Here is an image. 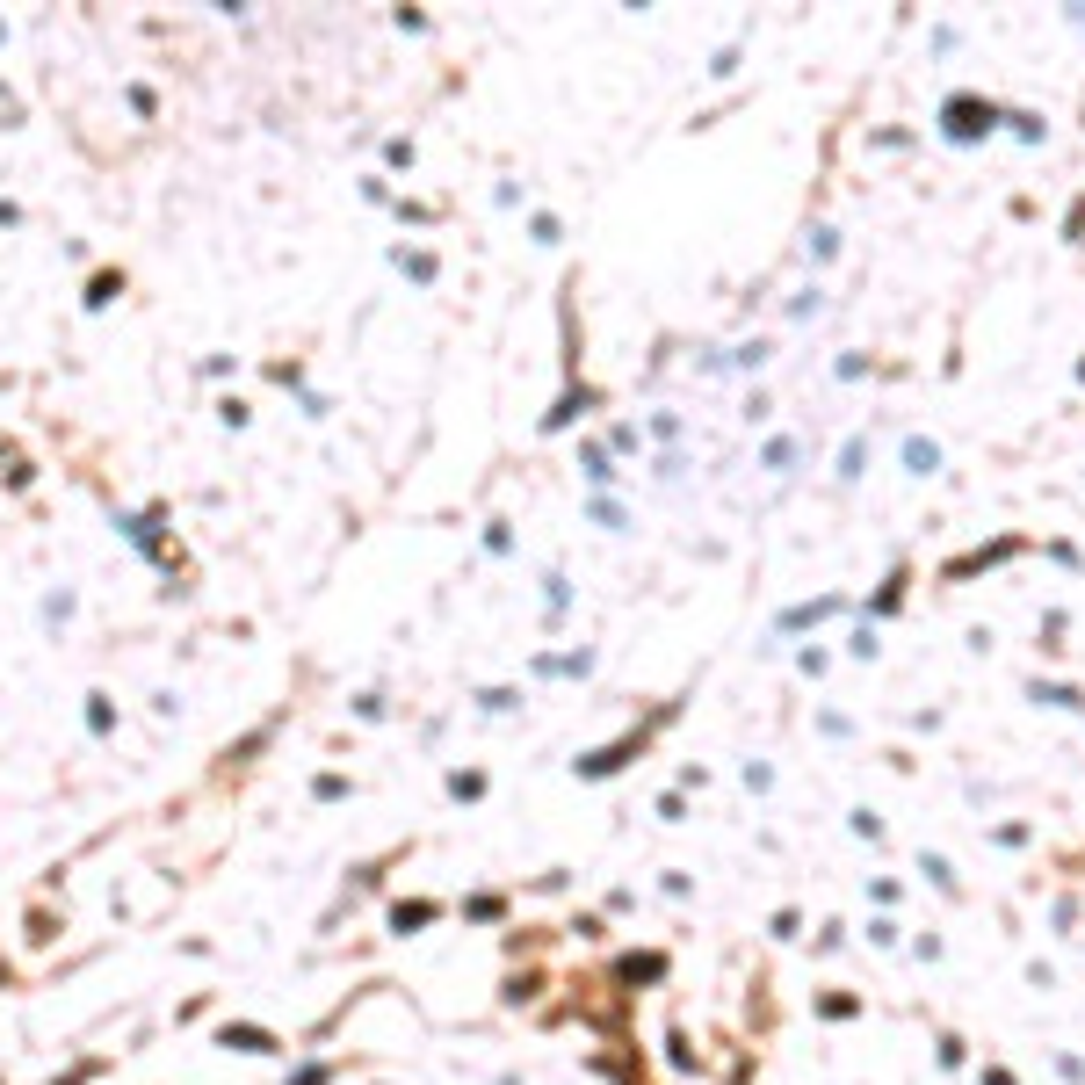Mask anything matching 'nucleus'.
I'll return each mask as SVG.
<instances>
[{"instance_id": "obj_26", "label": "nucleus", "mask_w": 1085, "mask_h": 1085, "mask_svg": "<svg viewBox=\"0 0 1085 1085\" xmlns=\"http://www.w3.org/2000/svg\"><path fill=\"white\" fill-rule=\"evenodd\" d=\"M80 1078H87V1071H73V1078H58V1085H80Z\"/></svg>"}, {"instance_id": "obj_23", "label": "nucleus", "mask_w": 1085, "mask_h": 1085, "mask_svg": "<svg viewBox=\"0 0 1085 1085\" xmlns=\"http://www.w3.org/2000/svg\"><path fill=\"white\" fill-rule=\"evenodd\" d=\"M485 550H492V557L514 550V529H507V521H485Z\"/></svg>"}, {"instance_id": "obj_16", "label": "nucleus", "mask_w": 1085, "mask_h": 1085, "mask_svg": "<svg viewBox=\"0 0 1085 1085\" xmlns=\"http://www.w3.org/2000/svg\"><path fill=\"white\" fill-rule=\"evenodd\" d=\"M579 463H586V478H594V485H608V478H615V471H608V449H601V442H579Z\"/></svg>"}, {"instance_id": "obj_21", "label": "nucleus", "mask_w": 1085, "mask_h": 1085, "mask_svg": "<svg viewBox=\"0 0 1085 1085\" xmlns=\"http://www.w3.org/2000/svg\"><path fill=\"white\" fill-rule=\"evenodd\" d=\"M29 941H37V948H51V941H58V919H51L44 905H37V912H29Z\"/></svg>"}, {"instance_id": "obj_4", "label": "nucleus", "mask_w": 1085, "mask_h": 1085, "mask_svg": "<svg viewBox=\"0 0 1085 1085\" xmlns=\"http://www.w3.org/2000/svg\"><path fill=\"white\" fill-rule=\"evenodd\" d=\"M80 702H87V709H80L87 738H116V695H109V688H87Z\"/></svg>"}, {"instance_id": "obj_25", "label": "nucleus", "mask_w": 1085, "mask_h": 1085, "mask_svg": "<svg viewBox=\"0 0 1085 1085\" xmlns=\"http://www.w3.org/2000/svg\"><path fill=\"white\" fill-rule=\"evenodd\" d=\"M15 225H22V203H15V196H0V232H15Z\"/></svg>"}, {"instance_id": "obj_13", "label": "nucleus", "mask_w": 1085, "mask_h": 1085, "mask_svg": "<svg viewBox=\"0 0 1085 1085\" xmlns=\"http://www.w3.org/2000/svg\"><path fill=\"white\" fill-rule=\"evenodd\" d=\"M449 796H456V803H478V796H485V774H478V767H449Z\"/></svg>"}, {"instance_id": "obj_5", "label": "nucleus", "mask_w": 1085, "mask_h": 1085, "mask_svg": "<svg viewBox=\"0 0 1085 1085\" xmlns=\"http://www.w3.org/2000/svg\"><path fill=\"white\" fill-rule=\"evenodd\" d=\"M37 615H44V630H66L73 615H80V594H73V586H51V594L37 601Z\"/></svg>"}, {"instance_id": "obj_9", "label": "nucleus", "mask_w": 1085, "mask_h": 1085, "mask_svg": "<svg viewBox=\"0 0 1085 1085\" xmlns=\"http://www.w3.org/2000/svg\"><path fill=\"white\" fill-rule=\"evenodd\" d=\"M348 709H355L362 724H384V717H391V695H384V688H362V695H348Z\"/></svg>"}, {"instance_id": "obj_24", "label": "nucleus", "mask_w": 1085, "mask_h": 1085, "mask_svg": "<svg viewBox=\"0 0 1085 1085\" xmlns=\"http://www.w3.org/2000/svg\"><path fill=\"white\" fill-rule=\"evenodd\" d=\"M290 1085H333V1064H304V1071H297Z\"/></svg>"}, {"instance_id": "obj_22", "label": "nucleus", "mask_w": 1085, "mask_h": 1085, "mask_svg": "<svg viewBox=\"0 0 1085 1085\" xmlns=\"http://www.w3.org/2000/svg\"><path fill=\"white\" fill-rule=\"evenodd\" d=\"M203 377H210V384H225V377H239V355H203Z\"/></svg>"}, {"instance_id": "obj_7", "label": "nucleus", "mask_w": 1085, "mask_h": 1085, "mask_svg": "<svg viewBox=\"0 0 1085 1085\" xmlns=\"http://www.w3.org/2000/svg\"><path fill=\"white\" fill-rule=\"evenodd\" d=\"M413 160H420V145H413L406 131H391V138H384V174H413Z\"/></svg>"}, {"instance_id": "obj_2", "label": "nucleus", "mask_w": 1085, "mask_h": 1085, "mask_svg": "<svg viewBox=\"0 0 1085 1085\" xmlns=\"http://www.w3.org/2000/svg\"><path fill=\"white\" fill-rule=\"evenodd\" d=\"M391 268L406 275V283H420V290H434V283H442V254H427V246H406V239L391 246Z\"/></svg>"}, {"instance_id": "obj_28", "label": "nucleus", "mask_w": 1085, "mask_h": 1085, "mask_svg": "<svg viewBox=\"0 0 1085 1085\" xmlns=\"http://www.w3.org/2000/svg\"><path fill=\"white\" fill-rule=\"evenodd\" d=\"M0 984H8V963H0Z\"/></svg>"}, {"instance_id": "obj_1", "label": "nucleus", "mask_w": 1085, "mask_h": 1085, "mask_svg": "<svg viewBox=\"0 0 1085 1085\" xmlns=\"http://www.w3.org/2000/svg\"><path fill=\"white\" fill-rule=\"evenodd\" d=\"M217 1042L239 1049V1057H283V1035L254 1028V1020H225V1028H217Z\"/></svg>"}, {"instance_id": "obj_12", "label": "nucleus", "mask_w": 1085, "mask_h": 1085, "mask_svg": "<svg viewBox=\"0 0 1085 1085\" xmlns=\"http://www.w3.org/2000/svg\"><path fill=\"white\" fill-rule=\"evenodd\" d=\"M123 109H131L138 123H152V116H160V95H152L145 80H131V87H123Z\"/></svg>"}, {"instance_id": "obj_3", "label": "nucleus", "mask_w": 1085, "mask_h": 1085, "mask_svg": "<svg viewBox=\"0 0 1085 1085\" xmlns=\"http://www.w3.org/2000/svg\"><path fill=\"white\" fill-rule=\"evenodd\" d=\"M123 290H131V275H123V268H95V275H87V290H80V304H87V312H109Z\"/></svg>"}, {"instance_id": "obj_11", "label": "nucleus", "mask_w": 1085, "mask_h": 1085, "mask_svg": "<svg viewBox=\"0 0 1085 1085\" xmlns=\"http://www.w3.org/2000/svg\"><path fill=\"white\" fill-rule=\"evenodd\" d=\"M391 217H398V225H434V217H442V203H420V196H398V203H391Z\"/></svg>"}, {"instance_id": "obj_18", "label": "nucleus", "mask_w": 1085, "mask_h": 1085, "mask_svg": "<svg viewBox=\"0 0 1085 1085\" xmlns=\"http://www.w3.org/2000/svg\"><path fill=\"white\" fill-rule=\"evenodd\" d=\"M514 702H521L514 688H478V709H485V717H507V709H514Z\"/></svg>"}, {"instance_id": "obj_15", "label": "nucleus", "mask_w": 1085, "mask_h": 1085, "mask_svg": "<svg viewBox=\"0 0 1085 1085\" xmlns=\"http://www.w3.org/2000/svg\"><path fill=\"white\" fill-rule=\"evenodd\" d=\"M268 384H283V391H297V398H304V362H297V355H290V362L275 355V362H268Z\"/></svg>"}, {"instance_id": "obj_14", "label": "nucleus", "mask_w": 1085, "mask_h": 1085, "mask_svg": "<svg viewBox=\"0 0 1085 1085\" xmlns=\"http://www.w3.org/2000/svg\"><path fill=\"white\" fill-rule=\"evenodd\" d=\"M362 203H369V210H391V203H398L391 174H362Z\"/></svg>"}, {"instance_id": "obj_19", "label": "nucleus", "mask_w": 1085, "mask_h": 1085, "mask_svg": "<svg viewBox=\"0 0 1085 1085\" xmlns=\"http://www.w3.org/2000/svg\"><path fill=\"white\" fill-rule=\"evenodd\" d=\"M529 239H536V246H557V239H565V225H557L550 210H536V217H529Z\"/></svg>"}, {"instance_id": "obj_8", "label": "nucleus", "mask_w": 1085, "mask_h": 1085, "mask_svg": "<svg viewBox=\"0 0 1085 1085\" xmlns=\"http://www.w3.org/2000/svg\"><path fill=\"white\" fill-rule=\"evenodd\" d=\"M217 427H225V434H246V427H254V406H246L239 391H225V398H217Z\"/></svg>"}, {"instance_id": "obj_27", "label": "nucleus", "mask_w": 1085, "mask_h": 1085, "mask_svg": "<svg viewBox=\"0 0 1085 1085\" xmlns=\"http://www.w3.org/2000/svg\"><path fill=\"white\" fill-rule=\"evenodd\" d=\"M0 44H8V15H0Z\"/></svg>"}, {"instance_id": "obj_20", "label": "nucleus", "mask_w": 1085, "mask_h": 1085, "mask_svg": "<svg viewBox=\"0 0 1085 1085\" xmlns=\"http://www.w3.org/2000/svg\"><path fill=\"white\" fill-rule=\"evenodd\" d=\"M391 29L398 37H427V15L420 8H391Z\"/></svg>"}, {"instance_id": "obj_17", "label": "nucleus", "mask_w": 1085, "mask_h": 1085, "mask_svg": "<svg viewBox=\"0 0 1085 1085\" xmlns=\"http://www.w3.org/2000/svg\"><path fill=\"white\" fill-rule=\"evenodd\" d=\"M29 485H37V463L15 449V456H8V492H29Z\"/></svg>"}, {"instance_id": "obj_10", "label": "nucleus", "mask_w": 1085, "mask_h": 1085, "mask_svg": "<svg viewBox=\"0 0 1085 1085\" xmlns=\"http://www.w3.org/2000/svg\"><path fill=\"white\" fill-rule=\"evenodd\" d=\"M340 796H355V774H312V803H340Z\"/></svg>"}, {"instance_id": "obj_6", "label": "nucleus", "mask_w": 1085, "mask_h": 1085, "mask_svg": "<svg viewBox=\"0 0 1085 1085\" xmlns=\"http://www.w3.org/2000/svg\"><path fill=\"white\" fill-rule=\"evenodd\" d=\"M434 919H442V905H434V897H413V905H391V934H420Z\"/></svg>"}]
</instances>
